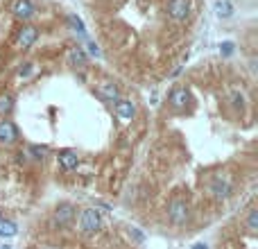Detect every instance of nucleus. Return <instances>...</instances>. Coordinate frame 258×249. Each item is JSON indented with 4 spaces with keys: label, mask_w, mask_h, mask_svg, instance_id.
<instances>
[{
    "label": "nucleus",
    "mask_w": 258,
    "mask_h": 249,
    "mask_svg": "<svg viewBox=\"0 0 258 249\" xmlns=\"http://www.w3.org/2000/svg\"><path fill=\"white\" fill-rule=\"evenodd\" d=\"M18 73H21V77H27V75L32 73V66H30V64H25V68H21V70H18Z\"/></svg>",
    "instance_id": "nucleus-23"
},
{
    "label": "nucleus",
    "mask_w": 258,
    "mask_h": 249,
    "mask_svg": "<svg viewBox=\"0 0 258 249\" xmlns=\"http://www.w3.org/2000/svg\"><path fill=\"white\" fill-rule=\"evenodd\" d=\"M70 61H73V64H84V61H86V57H84V52H82V50L80 48H75V50H73V52H70Z\"/></svg>",
    "instance_id": "nucleus-16"
},
{
    "label": "nucleus",
    "mask_w": 258,
    "mask_h": 249,
    "mask_svg": "<svg viewBox=\"0 0 258 249\" xmlns=\"http://www.w3.org/2000/svg\"><path fill=\"white\" fill-rule=\"evenodd\" d=\"M188 100H190L188 91L181 89V86H179V89H174L170 93V102H172V106H174V109H183V106L188 104Z\"/></svg>",
    "instance_id": "nucleus-11"
},
{
    "label": "nucleus",
    "mask_w": 258,
    "mask_h": 249,
    "mask_svg": "<svg viewBox=\"0 0 258 249\" xmlns=\"http://www.w3.org/2000/svg\"><path fill=\"white\" fill-rule=\"evenodd\" d=\"M73 217H75V208L70 206V204H61V206L57 208V213H54V222L64 227V224H68L70 220H73Z\"/></svg>",
    "instance_id": "nucleus-9"
},
{
    "label": "nucleus",
    "mask_w": 258,
    "mask_h": 249,
    "mask_svg": "<svg viewBox=\"0 0 258 249\" xmlns=\"http://www.w3.org/2000/svg\"><path fill=\"white\" fill-rule=\"evenodd\" d=\"M168 217L172 224H183L188 220V204L183 199H172L168 204Z\"/></svg>",
    "instance_id": "nucleus-3"
},
{
    "label": "nucleus",
    "mask_w": 258,
    "mask_h": 249,
    "mask_svg": "<svg viewBox=\"0 0 258 249\" xmlns=\"http://www.w3.org/2000/svg\"><path fill=\"white\" fill-rule=\"evenodd\" d=\"M131 236H134V238L138 240V243H143V233H140L138 229H131Z\"/></svg>",
    "instance_id": "nucleus-24"
},
{
    "label": "nucleus",
    "mask_w": 258,
    "mask_h": 249,
    "mask_svg": "<svg viewBox=\"0 0 258 249\" xmlns=\"http://www.w3.org/2000/svg\"><path fill=\"white\" fill-rule=\"evenodd\" d=\"M233 104H236V106H242V104H245V98H242L240 93H233Z\"/></svg>",
    "instance_id": "nucleus-21"
},
{
    "label": "nucleus",
    "mask_w": 258,
    "mask_h": 249,
    "mask_svg": "<svg viewBox=\"0 0 258 249\" xmlns=\"http://www.w3.org/2000/svg\"><path fill=\"white\" fill-rule=\"evenodd\" d=\"M14 16L23 18V21L32 18L34 16V5L30 2V0H18L16 5H14Z\"/></svg>",
    "instance_id": "nucleus-7"
},
{
    "label": "nucleus",
    "mask_w": 258,
    "mask_h": 249,
    "mask_svg": "<svg viewBox=\"0 0 258 249\" xmlns=\"http://www.w3.org/2000/svg\"><path fill=\"white\" fill-rule=\"evenodd\" d=\"M247 227H249V231H256V211H252V213H249Z\"/></svg>",
    "instance_id": "nucleus-19"
},
{
    "label": "nucleus",
    "mask_w": 258,
    "mask_h": 249,
    "mask_svg": "<svg viewBox=\"0 0 258 249\" xmlns=\"http://www.w3.org/2000/svg\"><path fill=\"white\" fill-rule=\"evenodd\" d=\"M30 154H34V159H43L48 154V148H41V145H32L30 148Z\"/></svg>",
    "instance_id": "nucleus-17"
},
{
    "label": "nucleus",
    "mask_w": 258,
    "mask_h": 249,
    "mask_svg": "<svg viewBox=\"0 0 258 249\" xmlns=\"http://www.w3.org/2000/svg\"><path fill=\"white\" fill-rule=\"evenodd\" d=\"M168 16L172 18V21H186V18L190 16V0H168Z\"/></svg>",
    "instance_id": "nucleus-2"
},
{
    "label": "nucleus",
    "mask_w": 258,
    "mask_h": 249,
    "mask_svg": "<svg viewBox=\"0 0 258 249\" xmlns=\"http://www.w3.org/2000/svg\"><path fill=\"white\" fill-rule=\"evenodd\" d=\"M39 39V32H37V27L32 25H27L21 30V34H18V43H21L23 48H30V46H34V41Z\"/></svg>",
    "instance_id": "nucleus-8"
},
{
    "label": "nucleus",
    "mask_w": 258,
    "mask_h": 249,
    "mask_svg": "<svg viewBox=\"0 0 258 249\" xmlns=\"http://www.w3.org/2000/svg\"><path fill=\"white\" fill-rule=\"evenodd\" d=\"M102 227V215L97 208H84L80 217V231L82 233H95Z\"/></svg>",
    "instance_id": "nucleus-1"
},
{
    "label": "nucleus",
    "mask_w": 258,
    "mask_h": 249,
    "mask_svg": "<svg viewBox=\"0 0 258 249\" xmlns=\"http://www.w3.org/2000/svg\"><path fill=\"white\" fill-rule=\"evenodd\" d=\"M190 249H206V245H204V243H197V245H193Z\"/></svg>",
    "instance_id": "nucleus-25"
},
{
    "label": "nucleus",
    "mask_w": 258,
    "mask_h": 249,
    "mask_svg": "<svg viewBox=\"0 0 258 249\" xmlns=\"http://www.w3.org/2000/svg\"><path fill=\"white\" fill-rule=\"evenodd\" d=\"M116 113H118V118L123 122H129L131 118H134L136 113V106L131 100H116Z\"/></svg>",
    "instance_id": "nucleus-5"
},
{
    "label": "nucleus",
    "mask_w": 258,
    "mask_h": 249,
    "mask_svg": "<svg viewBox=\"0 0 258 249\" xmlns=\"http://www.w3.org/2000/svg\"><path fill=\"white\" fill-rule=\"evenodd\" d=\"M14 109V98L11 96H0V113H9Z\"/></svg>",
    "instance_id": "nucleus-15"
},
{
    "label": "nucleus",
    "mask_w": 258,
    "mask_h": 249,
    "mask_svg": "<svg viewBox=\"0 0 258 249\" xmlns=\"http://www.w3.org/2000/svg\"><path fill=\"white\" fill-rule=\"evenodd\" d=\"M18 138V129L11 120H0V141L2 143H14Z\"/></svg>",
    "instance_id": "nucleus-6"
},
{
    "label": "nucleus",
    "mask_w": 258,
    "mask_h": 249,
    "mask_svg": "<svg viewBox=\"0 0 258 249\" xmlns=\"http://www.w3.org/2000/svg\"><path fill=\"white\" fill-rule=\"evenodd\" d=\"M18 233V227L11 220H5V217H0V236L2 238H11V236H16Z\"/></svg>",
    "instance_id": "nucleus-13"
},
{
    "label": "nucleus",
    "mask_w": 258,
    "mask_h": 249,
    "mask_svg": "<svg viewBox=\"0 0 258 249\" xmlns=\"http://www.w3.org/2000/svg\"><path fill=\"white\" fill-rule=\"evenodd\" d=\"M211 193H213L217 199H226L229 197V193H231V181L226 179V177H215L213 181H211Z\"/></svg>",
    "instance_id": "nucleus-4"
},
{
    "label": "nucleus",
    "mask_w": 258,
    "mask_h": 249,
    "mask_svg": "<svg viewBox=\"0 0 258 249\" xmlns=\"http://www.w3.org/2000/svg\"><path fill=\"white\" fill-rule=\"evenodd\" d=\"M88 52H91L93 57H100V50H97L95 43H88Z\"/></svg>",
    "instance_id": "nucleus-22"
},
{
    "label": "nucleus",
    "mask_w": 258,
    "mask_h": 249,
    "mask_svg": "<svg viewBox=\"0 0 258 249\" xmlns=\"http://www.w3.org/2000/svg\"><path fill=\"white\" fill-rule=\"evenodd\" d=\"M77 163H80V156H77L75 152H70V149H66V152L59 154V165L64 170H73L77 168Z\"/></svg>",
    "instance_id": "nucleus-12"
},
{
    "label": "nucleus",
    "mask_w": 258,
    "mask_h": 249,
    "mask_svg": "<svg viewBox=\"0 0 258 249\" xmlns=\"http://www.w3.org/2000/svg\"><path fill=\"white\" fill-rule=\"evenodd\" d=\"M97 96L107 102H116L118 100V86L111 84V82H104V84H100V89H97Z\"/></svg>",
    "instance_id": "nucleus-10"
},
{
    "label": "nucleus",
    "mask_w": 258,
    "mask_h": 249,
    "mask_svg": "<svg viewBox=\"0 0 258 249\" xmlns=\"http://www.w3.org/2000/svg\"><path fill=\"white\" fill-rule=\"evenodd\" d=\"M68 23H70V27H75V32L84 34V23H82L77 16H68Z\"/></svg>",
    "instance_id": "nucleus-18"
},
{
    "label": "nucleus",
    "mask_w": 258,
    "mask_h": 249,
    "mask_svg": "<svg viewBox=\"0 0 258 249\" xmlns=\"http://www.w3.org/2000/svg\"><path fill=\"white\" fill-rule=\"evenodd\" d=\"M231 11H233V7H231L229 0H217V2H215V14H217L220 18L231 16Z\"/></svg>",
    "instance_id": "nucleus-14"
},
{
    "label": "nucleus",
    "mask_w": 258,
    "mask_h": 249,
    "mask_svg": "<svg viewBox=\"0 0 258 249\" xmlns=\"http://www.w3.org/2000/svg\"><path fill=\"white\" fill-rule=\"evenodd\" d=\"M220 48H222V54H231V52H233V43L226 41V43H222Z\"/></svg>",
    "instance_id": "nucleus-20"
}]
</instances>
